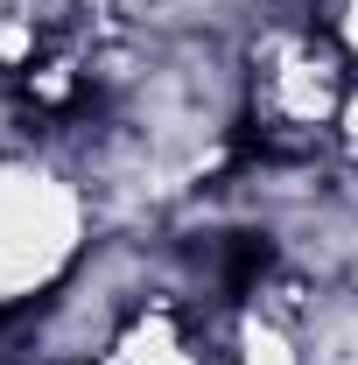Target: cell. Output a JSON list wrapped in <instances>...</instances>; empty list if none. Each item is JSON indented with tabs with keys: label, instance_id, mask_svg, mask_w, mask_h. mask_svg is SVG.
<instances>
[{
	"label": "cell",
	"instance_id": "obj_2",
	"mask_svg": "<svg viewBox=\"0 0 358 365\" xmlns=\"http://www.w3.org/2000/svg\"><path fill=\"white\" fill-rule=\"evenodd\" d=\"M330 162H337L344 176H358V78H352V91H344V106H337V127H330Z\"/></svg>",
	"mask_w": 358,
	"mask_h": 365
},
{
	"label": "cell",
	"instance_id": "obj_5",
	"mask_svg": "<svg viewBox=\"0 0 358 365\" xmlns=\"http://www.w3.org/2000/svg\"><path fill=\"white\" fill-rule=\"evenodd\" d=\"M85 365H106V359H85Z\"/></svg>",
	"mask_w": 358,
	"mask_h": 365
},
{
	"label": "cell",
	"instance_id": "obj_4",
	"mask_svg": "<svg viewBox=\"0 0 358 365\" xmlns=\"http://www.w3.org/2000/svg\"><path fill=\"white\" fill-rule=\"evenodd\" d=\"M323 7H330V0H316V14H323Z\"/></svg>",
	"mask_w": 358,
	"mask_h": 365
},
{
	"label": "cell",
	"instance_id": "obj_3",
	"mask_svg": "<svg viewBox=\"0 0 358 365\" xmlns=\"http://www.w3.org/2000/svg\"><path fill=\"white\" fill-rule=\"evenodd\" d=\"M323 29H330V43L352 56V71H358V0H330L323 7Z\"/></svg>",
	"mask_w": 358,
	"mask_h": 365
},
{
	"label": "cell",
	"instance_id": "obj_1",
	"mask_svg": "<svg viewBox=\"0 0 358 365\" xmlns=\"http://www.w3.org/2000/svg\"><path fill=\"white\" fill-rule=\"evenodd\" d=\"M98 239L85 182L56 155H0V317L56 295Z\"/></svg>",
	"mask_w": 358,
	"mask_h": 365
}]
</instances>
